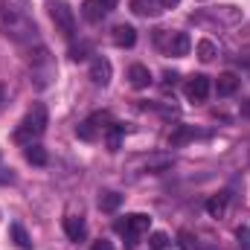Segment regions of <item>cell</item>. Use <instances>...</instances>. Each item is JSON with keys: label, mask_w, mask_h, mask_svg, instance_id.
Returning a JSON list of instances; mask_svg holds the SVG:
<instances>
[{"label": "cell", "mask_w": 250, "mask_h": 250, "mask_svg": "<svg viewBox=\"0 0 250 250\" xmlns=\"http://www.w3.org/2000/svg\"><path fill=\"white\" fill-rule=\"evenodd\" d=\"M0 32H3L9 41L21 44V47L41 44V35H38L35 21H32L23 9H18L12 0H0Z\"/></svg>", "instance_id": "cell-1"}, {"label": "cell", "mask_w": 250, "mask_h": 250, "mask_svg": "<svg viewBox=\"0 0 250 250\" xmlns=\"http://www.w3.org/2000/svg\"><path fill=\"white\" fill-rule=\"evenodd\" d=\"M192 21H195V23H204V26H221V29H230V26H239V23L245 21V12H242L236 3H218V6H209V9L192 12Z\"/></svg>", "instance_id": "cell-2"}, {"label": "cell", "mask_w": 250, "mask_h": 250, "mask_svg": "<svg viewBox=\"0 0 250 250\" xmlns=\"http://www.w3.org/2000/svg\"><path fill=\"white\" fill-rule=\"evenodd\" d=\"M47 125H50L47 108H44L41 102H35V105L26 111V117L18 123V128H15V140L23 143V146H29V143H35V140L47 131Z\"/></svg>", "instance_id": "cell-3"}, {"label": "cell", "mask_w": 250, "mask_h": 250, "mask_svg": "<svg viewBox=\"0 0 250 250\" xmlns=\"http://www.w3.org/2000/svg\"><path fill=\"white\" fill-rule=\"evenodd\" d=\"M154 41L169 53V56H175V59H181V56H189V50H192V41H189L187 32H169V29H157V35H154Z\"/></svg>", "instance_id": "cell-4"}, {"label": "cell", "mask_w": 250, "mask_h": 250, "mask_svg": "<svg viewBox=\"0 0 250 250\" xmlns=\"http://www.w3.org/2000/svg\"><path fill=\"white\" fill-rule=\"evenodd\" d=\"M148 227H151V218L146 212H134V215H125V221H117V230L125 233V239H128V248H134L137 239L143 233H148Z\"/></svg>", "instance_id": "cell-5"}, {"label": "cell", "mask_w": 250, "mask_h": 250, "mask_svg": "<svg viewBox=\"0 0 250 250\" xmlns=\"http://www.w3.org/2000/svg\"><path fill=\"white\" fill-rule=\"evenodd\" d=\"M50 18H53L56 29L62 32L64 38H73L76 35V15H73V9L64 0H53L50 3Z\"/></svg>", "instance_id": "cell-6"}, {"label": "cell", "mask_w": 250, "mask_h": 250, "mask_svg": "<svg viewBox=\"0 0 250 250\" xmlns=\"http://www.w3.org/2000/svg\"><path fill=\"white\" fill-rule=\"evenodd\" d=\"M117 9V0H84L82 3V15L87 23H99L102 18H108Z\"/></svg>", "instance_id": "cell-7"}, {"label": "cell", "mask_w": 250, "mask_h": 250, "mask_svg": "<svg viewBox=\"0 0 250 250\" xmlns=\"http://www.w3.org/2000/svg\"><path fill=\"white\" fill-rule=\"evenodd\" d=\"M111 76H114V67H111V62L105 56H96L90 62V82L96 87H108L111 84Z\"/></svg>", "instance_id": "cell-8"}, {"label": "cell", "mask_w": 250, "mask_h": 250, "mask_svg": "<svg viewBox=\"0 0 250 250\" xmlns=\"http://www.w3.org/2000/svg\"><path fill=\"white\" fill-rule=\"evenodd\" d=\"M209 96V79L207 76H192L187 82V99L189 102H207Z\"/></svg>", "instance_id": "cell-9"}, {"label": "cell", "mask_w": 250, "mask_h": 250, "mask_svg": "<svg viewBox=\"0 0 250 250\" xmlns=\"http://www.w3.org/2000/svg\"><path fill=\"white\" fill-rule=\"evenodd\" d=\"M111 41H114L117 47H134V44H137V29H134L131 23H117L114 32H111Z\"/></svg>", "instance_id": "cell-10"}, {"label": "cell", "mask_w": 250, "mask_h": 250, "mask_svg": "<svg viewBox=\"0 0 250 250\" xmlns=\"http://www.w3.org/2000/svg\"><path fill=\"white\" fill-rule=\"evenodd\" d=\"M64 233H67V239H70V242H82V239H84V233H87L84 218H79V215H67V218H64Z\"/></svg>", "instance_id": "cell-11"}, {"label": "cell", "mask_w": 250, "mask_h": 250, "mask_svg": "<svg viewBox=\"0 0 250 250\" xmlns=\"http://www.w3.org/2000/svg\"><path fill=\"white\" fill-rule=\"evenodd\" d=\"M128 79H131V87H137V90H143V87L151 84V73H148L146 64H134V67L128 70Z\"/></svg>", "instance_id": "cell-12"}, {"label": "cell", "mask_w": 250, "mask_h": 250, "mask_svg": "<svg viewBox=\"0 0 250 250\" xmlns=\"http://www.w3.org/2000/svg\"><path fill=\"white\" fill-rule=\"evenodd\" d=\"M236 90H239V76L221 73V76L215 79V93H218V96H233Z\"/></svg>", "instance_id": "cell-13"}, {"label": "cell", "mask_w": 250, "mask_h": 250, "mask_svg": "<svg viewBox=\"0 0 250 250\" xmlns=\"http://www.w3.org/2000/svg\"><path fill=\"white\" fill-rule=\"evenodd\" d=\"M23 157H26V163H32V166H47V160H50L47 148L38 146V143H29V146L23 148Z\"/></svg>", "instance_id": "cell-14"}, {"label": "cell", "mask_w": 250, "mask_h": 250, "mask_svg": "<svg viewBox=\"0 0 250 250\" xmlns=\"http://www.w3.org/2000/svg\"><path fill=\"white\" fill-rule=\"evenodd\" d=\"M195 137H198V131H195L192 125H178V128L172 131V137H169V146H172V148H178V146H184V143L195 140Z\"/></svg>", "instance_id": "cell-15"}, {"label": "cell", "mask_w": 250, "mask_h": 250, "mask_svg": "<svg viewBox=\"0 0 250 250\" xmlns=\"http://www.w3.org/2000/svg\"><path fill=\"white\" fill-rule=\"evenodd\" d=\"M131 9H134L137 15H143V18H154V15L163 12V6H160L157 0H131Z\"/></svg>", "instance_id": "cell-16"}, {"label": "cell", "mask_w": 250, "mask_h": 250, "mask_svg": "<svg viewBox=\"0 0 250 250\" xmlns=\"http://www.w3.org/2000/svg\"><path fill=\"white\" fill-rule=\"evenodd\" d=\"M227 201H230V195H227V192H221V195H212V198L207 201V212H209L212 218H221V215L227 212Z\"/></svg>", "instance_id": "cell-17"}, {"label": "cell", "mask_w": 250, "mask_h": 250, "mask_svg": "<svg viewBox=\"0 0 250 250\" xmlns=\"http://www.w3.org/2000/svg\"><path fill=\"white\" fill-rule=\"evenodd\" d=\"M120 204H123V195L120 192H102L99 195V209H105V212H117Z\"/></svg>", "instance_id": "cell-18"}, {"label": "cell", "mask_w": 250, "mask_h": 250, "mask_svg": "<svg viewBox=\"0 0 250 250\" xmlns=\"http://www.w3.org/2000/svg\"><path fill=\"white\" fill-rule=\"evenodd\" d=\"M123 134H125V125L120 123H111L108 125V151H120V143H123Z\"/></svg>", "instance_id": "cell-19"}, {"label": "cell", "mask_w": 250, "mask_h": 250, "mask_svg": "<svg viewBox=\"0 0 250 250\" xmlns=\"http://www.w3.org/2000/svg\"><path fill=\"white\" fill-rule=\"evenodd\" d=\"M195 53H198V59L204 64H209L215 56H218V47L209 41V38H204V41H198V47H195Z\"/></svg>", "instance_id": "cell-20"}, {"label": "cell", "mask_w": 250, "mask_h": 250, "mask_svg": "<svg viewBox=\"0 0 250 250\" xmlns=\"http://www.w3.org/2000/svg\"><path fill=\"white\" fill-rule=\"evenodd\" d=\"M9 233H12L15 245H18L21 250H32V239H29V233H26L21 224H12V227H9Z\"/></svg>", "instance_id": "cell-21"}, {"label": "cell", "mask_w": 250, "mask_h": 250, "mask_svg": "<svg viewBox=\"0 0 250 250\" xmlns=\"http://www.w3.org/2000/svg\"><path fill=\"white\" fill-rule=\"evenodd\" d=\"M76 134L82 137V140H96V123L93 120H87V123H82L76 128Z\"/></svg>", "instance_id": "cell-22"}, {"label": "cell", "mask_w": 250, "mask_h": 250, "mask_svg": "<svg viewBox=\"0 0 250 250\" xmlns=\"http://www.w3.org/2000/svg\"><path fill=\"white\" fill-rule=\"evenodd\" d=\"M148 248H151V250H166V248H169V236H166V233H151Z\"/></svg>", "instance_id": "cell-23"}, {"label": "cell", "mask_w": 250, "mask_h": 250, "mask_svg": "<svg viewBox=\"0 0 250 250\" xmlns=\"http://www.w3.org/2000/svg\"><path fill=\"white\" fill-rule=\"evenodd\" d=\"M178 242H181V250H195L192 233H187V230H181V233H178Z\"/></svg>", "instance_id": "cell-24"}, {"label": "cell", "mask_w": 250, "mask_h": 250, "mask_svg": "<svg viewBox=\"0 0 250 250\" xmlns=\"http://www.w3.org/2000/svg\"><path fill=\"white\" fill-rule=\"evenodd\" d=\"M236 236H239V242L250 250V227H239V233H236Z\"/></svg>", "instance_id": "cell-25"}, {"label": "cell", "mask_w": 250, "mask_h": 250, "mask_svg": "<svg viewBox=\"0 0 250 250\" xmlns=\"http://www.w3.org/2000/svg\"><path fill=\"white\" fill-rule=\"evenodd\" d=\"M90 250H114V245L111 242H105V239H99V242H93V248Z\"/></svg>", "instance_id": "cell-26"}, {"label": "cell", "mask_w": 250, "mask_h": 250, "mask_svg": "<svg viewBox=\"0 0 250 250\" xmlns=\"http://www.w3.org/2000/svg\"><path fill=\"white\" fill-rule=\"evenodd\" d=\"M157 3H160V6H163V9H175V6H178V3H181V0H157Z\"/></svg>", "instance_id": "cell-27"}, {"label": "cell", "mask_w": 250, "mask_h": 250, "mask_svg": "<svg viewBox=\"0 0 250 250\" xmlns=\"http://www.w3.org/2000/svg\"><path fill=\"white\" fill-rule=\"evenodd\" d=\"M163 79H166V84H175V79H178V73H166Z\"/></svg>", "instance_id": "cell-28"}, {"label": "cell", "mask_w": 250, "mask_h": 250, "mask_svg": "<svg viewBox=\"0 0 250 250\" xmlns=\"http://www.w3.org/2000/svg\"><path fill=\"white\" fill-rule=\"evenodd\" d=\"M6 102V87H3V82H0V105Z\"/></svg>", "instance_id": "cell-29"}, {"label": "cell", "mask_w": 250, "mask_h": 250, "mask_svg": "<svg viewBox=\"0 0 250 250\" xmlns=\"http://www.w3.org/2000/svg\"><path fill=\"white\" fill-rule=\"evenodd\" d=\"M242 114H245V117H250V102H245V105H242Z\"/></svg>", "instance_id": "cell-30"}]
</instances>
